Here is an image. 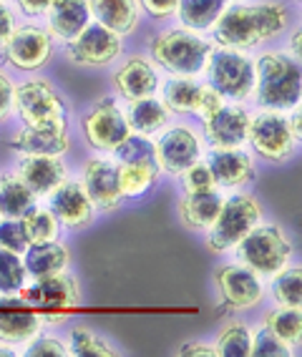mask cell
I'll use <instances>...</instances> for the list:
<instances>
[{"label": "cell", "mask_w": 302, "mask_h": 357, "mask_svg": "<svg viewBox=\"0 0 302 357\" xmlns=\"http://www.w3.org/2000/svg\"><path fill=\"white\" fill-rule=\"evenodd\" d=\"M48 197H51L48 209L53 211V217L58 219V224H63L66 229L78 231L91 227L96 209L91 204V199L81 181H68L66 178L63 184L56 186Z\"/></svg>", "instance_id": "cell-16"}, {"label": "cell", "mask_w": 302, "mask_h": 357, "mask_svg": "<svg viewBox=\"0 0 302 357\" xmlns=\"http://www.w3.org/2000/svg\"><path fill=\"white\" fill-rule=\"evenodd\" d=\"M91 18L116 36H131L139 28L142 6L139 0H89Z\"/></svg>", "instance_id": "cell-23"}, {"label": "cell", "mask_w": 302, "mask_h": 357, "mask_svg": "<svg viewBox=\"0 0 302 357\" xmlns=\"http://www.w3.org/2000/svg\"><path fill=\"white\" fill-rule=\"evenodd\" d=\"M36 206V194L20 181L18 174H0V214L20 219Z\"/></svg>", "instance_id": "cell-30"}, {"label": "cell", "mask_w": 302, "mask_h": 357, "mask_svg": "<svg viewBox=\"0 0 302 357\" xmlns=\"http://www.w3.org/2000/svg\"><path fill=\"white\" fill-rule=\"evenodd\" d=\"M81 128L91 146L98 151L114 153L116 146L121 144L126 136L131 134L126 114L119 109V103L114 98H101V101L81 119Z\"/></svg>", "instance_id": "cell-11"}, {"label": "cell", "mask_w": 302, "mask_h": 357, "mask_svg": "<svg viewBox=\"0 0 302 357\" xmlns=\"http://www.w3.org/2000/svg\"><path fill=\"white\" fill-rule=\"evenodd\" d=\"M262 222V206L252 194H232L229 199L222 202L217 219L209 227V236H206V247L212 249L214 255L229 252L237 247L247 234H250L257 224Z\"/></svg>", "instance_id": "cell-4"}, {"label": "cell", "mask_w": 302, "mask_h": 357, "mask_svg": "<svg viewBox=\"0 0 302 357\" xmlns=\"http://www.w3.org/2000/svg\"><path fill=\"white\" fill-rule=\"evenodd\" d=\"M250 355H255V357H289L292 355V347H287L282 340H277L270 330H264L262 327V330L252 337Z\"/></svg>", "instance_id": "cell-41"}, {"label": "cell", "mask_w": 302, "mask_h": 357, "mask_svg": "<svg viewBox=\"0 0 302 357\" xmlns=\"http://www.w3.org/2000/svg\"><path fill=\"white\" fill-rule=\"evenodd\" d=\"M15 109V86L13 81L0 70V121Z\"/></svg>", "instance_id": "cell-43"}, {"label": "cell", "mask_w": 302, "mask_h": 357, "mask_svg": "<svg viewBox=\"0 0 302 357\" xmlns=\"http://www.w3.org/2000/svg\"><path fill=\"white\" fill-rule=\"evenodd\" d=\"M225 103V98L219 96L217 91L212 89V86H204V91H202V101H199V109H197V114L202 116V119H206L209 114H214V111L219 109Z\"/></svg>", "instance_id": "cell-45"}, {"label": "cell", "mask_w": 302, "mask_h": 357, "mask_svg": "<svg viewBox=\"0 0 302 357\" xmlns=\"http://www.w3.org/2000/svg\"><path fill=\"white\" fill-rule=\"evenodd\" d=\"M217 289L222 305L232 312H245L262 302V280L245 264H225L217 269Z\"/></svg>", "instance_id": "cell-12"}, {"label": "cell", "mask_w": 302, "mask_h": 357, "mask_svg": "<svg viewBox=\"0 0 302 357\" xmlns=\"http://www.w3.org/2000/svg\"><path fill=\"white\" fill-rule=\"evenodd\" d=\"M45 18H48V36L68 43L91 23L89 0H53L45 10Z\"/></svg>", "instance_id": "cell-20"}, {"label": "cell", "mask_w": 302, "mask_h": 357, "mask_svg": "<svg viewBox=\"0 0 302 357\" xmlns=\"http://www.w3.org/2000/svg\"><path fill=\"white\" fill-rule=\"evenodd\" d=\"M40 314L28 302L0 300V342L6 344H23L40 332Z\"/></svg>", "instance_id": "cell-19"}, {"label": "cell", "mask_w": 302, "mask_h": 357, "mask_svg": "<svg viewBox=\"0 0 302 357\" xmlns=\"http://www.w3.org/2000/svg\"><path fill=\"white\" fill-rule=\"evenodd\" d=\"M116 159L119 164H156V149L149 141V136L129 134L116 146Z\"/></svg>", "instance_id": "cell-37"}, {"label": "cell", "mask_w": 302, "mask_h": 357, "mask_svg": "<svg viewBox=\"0 0 302 357\" xmlns=\"http://www.w3.org/2000/svg\"><path fill=\"white\" fill-rule=\"evenodd\" d=\"M126 121H129L131 134L154 136L156 131H161V128L167 126L169 111L161 101H156L154 96H149V98H142V101L129 103Z\"/></svg>", "instance_id": "cell-28"}, {"label": "cell", "mask_w": 302, "mask_h": 357, "mask_svg": "<svg viewBox=\"0 0 302 357\" xmlns=\"http://www.w3.org/2000/svg\"><path fill=\"white\" fill-rule=\"evenodd\" d=\"M250 114L242 106L222 103L204 119V136L214 149H239L247 141Z\"/></svg>", "instance_id": "cell-17"}, {"label": "cell", "mask_w": 302, "mask_h": 357, "mask_svg": "<svg viewBox=\"0 0 302 357\" xmlns=\"http://www.w3.org/2000/svg\"><path fill=\"white\" fill-rule=\"evenodd\" d=\"M225 8H227V0H179L176 15H179L181 26L199 33V31H212Z\"/></svg>", "instance_id": "cell-29"}, {"label": "cell", "mask_w": 302, "mask_h": 357, "mask_svg": "<svg viewBox=\"0 0 302 357\" xmlns=\"http://www.w3.org/2000/svg\"><path fill=\"white\" fill-rule=\"evenodd\" d=\"M292 3H300V0H292Z\"/></svg>", "instance_id": "cell-52"}, {"label": "cell", "mask_w": 302, "mask_h": 357, "mask_svg": "<svg viewBox=\"0 0 302 357\" xmlns=\"http://www.w3.org/2000/svg\"><path fill=\"white\" fill-rule=\"evenodd\" d=\"M247 141L252 149L262 156L264 161L272 164H285L292 159L297 149V136L289 128V119L275 109H264L259 114L250 116V126H247Z\"/></svg>", "instance_id": "cell-8"}, {"label": "cell", "mask_w": 302, "mask_h": 357, "mask_svg": "<svg viewBox=\"0 0 302 357\" xmlns=\"http://www.w3.org/2000/svg\"><path fill=\"white\" fill-rule=\"evenodd\" d=\"M275 300L282 307H300L302 305V269L300 267H282L275 275L272 284Z\"/></svg>", "instance_id": "cell-36"}, {"label": "cell", "mask_w": 302, "mask_h": 357, "mask_svg": "<svg viewBox=\"0 0 302 357\" xmlns=\"http://www.w3.org/2000/svg\"><path fill=\"white\" fill-rule=\"evenodd\" d=\"M15 3L28 18H38V15H45V10H48L53 0H15Z\"/></svg>", "instance_id": "cell-48"}, {"label": "cell", "mask_w": 302, "mask_h": 357, "mask_svg": "<svg viewBox=\"0 0 302 357\" xmlns=\"http://www.w3.org/2000/svg\"><path fill=\"white\" fill-rule=\"evenodd\" d=\"M206 78L209 86L222 98L232 101H245L255 91V63L245 56V51L212 45V53L206 58Z\"/></svg>", "instance_id": "cell-6"}, {"label": "cell", "mask_w": 302, "mask_h": 357, "mask_svg": "<svg viewBox=\"0 0 302 357\" xmlns=\"http://www.w3.org/2000/svg\"><path fill=\"white\" fill-rule=\"evenodd\" d=\"M68 261H71V252L56 239L28 244V249L23 252V267H26V275H31L33 280H43V277L63 272Z\"/></svg>", "instance_id": "cell-25"}, {"label": "cell", "mask_w": 302, "mask_h": 357, "mask_svg": "<svg viewBox=\"0 0 302 357\" xmlns=\"http://www.w3.org/2000/svg\"><path fill=\"white\" fill-rule=\"evenodd\" d=\"M81 184L89 194L91 204L98 211H116L121 206L123 194L119 186V164L109 159H89L81 174Z\"/></svg>", "instance_id": "cell-15"}, {"label": "cell", "mask_w": 302, "mask_h": 357, "mask_svg": "<svg viewBox=\"0 0 302 357\" xmlns=\"http://www.w3.org/2000/svg\"><path fill=\"white\" fill-rule=\"evenodd\" d=\"M18 176L36 197H48L66 181V166L61 156H23L18 164Z\"/></svg>", "instance_id": "cell-22"}, {"label": "cell", "mask_w": 302, "mask_h": 357, "mask_svg": "<svg viewBox=\"0 0 302 357\" xmlns=\"http://www.w3.org/2000/svg\"><path fill=\"white\" fill-rule=\"evenodd\" d=\"M26 277L28 275L20 255H13V252L0 247V292L18 294L20 287L26 284Z\"/></svg>", "instance_id": "cell-38"}, {"label": "cell", "mask_w": 302, "mask_h": 357, "mask_svg": "<svg viewBox=\"0 0 302 357\" xmlns=\"http://www.w3.org/2000/svg\"><path fill=\"white\" fill-rule=\"evenodd\" d=\"M114 89L123 101H142L159 91V76L154 63L144 56H131L114 73Z\"/></svg>", "instance_id": "cell-18"}, {"label": "cell", "mask_w": 302, "mask_h": 357, "mask_svg": "<svg viewBox=\"0 0 302 357\" xmlns=\"http://www.w3.org/2000/svg\"><path fill=\"white\" fill-rule=\"evenodd\" d=\"M264 330H270L277 340H282L287 347L300 344L302 340V314L300 307H277L264 314Z\"/></svg>", "instance_id": "cell-31"}, {"label": "cell", "mask_w": 302, "mask_h": 357, "mask_svg": "<svg viewBox=\"0 0 302 357\" xmlns=\"http://www.w3.org/2000/svg\"><path fill=\"white\" fill-rule=\"evenodd\" d=\"M204 86L192 76H172L161 89V103L172 114H197Z\"/></svg>", "instance_id": "cell-27"}, {"label": "cell", "mask_w": 302, "mask_h": 357, "mask_svg": "<svg viewBox=\"0 0 302 357\" xmlns=\"http://www.w3.org/2000/svg\"><path fill=\"white\" fill-rule=\"evenodd\" d=\"M20 300L36 310L38 314L48 319H61L68 312H73L81 302V287L73 275H58L36 280L33 284H23L20 287Z\"/></svg>", "instance_id": "cell-9"}, {"label": "cell", "mask_w": 302, "mask_h": 357, "mask_svg": "<svg viewBox=\"0 0 302 357\" xmlns=\"http://www.w3.org/2000/svg\"><path fill=\"white\" fill-rule=\"evenodd\" d=\"M225 199L219 197L217 189L212 192H184L179 199V219L192 231H206L217 219Z\"/></svg>", "instance_id": "cell-26"}, {"label": "cell", "mask_w": 302, "mask_h": 357, "mask_svg": "<svg viewBox=\"0 0 302 357\" xmlns=\"http://www.w3.org/2000/svg\"><path fill=\"white\" fill-rule=\"evenodd\" d=\"M139 6H142L151 18H169L172 13H176L179 0H139Z\"/></svg>", "instance_id": "cell-44"}, {"label": "cell", "mask_w": 302, "mask_h": 357, "mask_svg": "<svg viewBox=\"0 0 302 357\" xmlns=\"http://www.w3.org/2000/svg\"><path fill=\"white\" fill-rule=\"evenodd\" d=\"M28 234L23 229V222L15 217H0V247L13 252V255H23L28 249Z\"/></svg>", "instance_id": "cell-39"}, {"label": "cell", "mask_w": 302, "mask_h": 357, "mask_svg": "<svg viewBox=\"0 0 302 357\" xmlns=\"http://www.w3.org/2000/svg\"><path fill=\"white\" fill-rule=\"evenodd\" d=\"M23 229L28 234V242L36 244V242H51L58 236V219L53 217L51 209H38V206H33L28 209L23 217Z\"/></svg>", "instance_id": "cell-35"}, {"label": "cell", "mask_w": 302, "mask_h": 357, "mask_svg": "<svg viewBox=\"0 0 302 357\" xmlns=\"http://www.w3.org/2000/svg\"><path fill=\"white\" fill-rule=\"evenodd\" d=\"M123 43L121 36L111 33L101 23H89L76 38L66 43V58L76 66H89V68H103V66L114 63L121 56Z\"/></svg>", "instance_id": "cell-10"}, {"label": "cell", "mask_w": 302, "mask_h": 357, "mask_svg": "<svg viewBox=\"0 0 302 357\" xmlns=\"http://www.w3.org/2000/svg\"><path fill=\"white\" fill-rule=\"evenodd\" d=\"M68 352L78 357H111L116 355V350L111 347L101 335L91 330V327L76 325L68 335Z\"/></svg>", "instance_id": "cell-34"}, {"label": "cell", "mask_w": 302, "mask_h": 357, "mask_svg": "<svg viewBox=\"0 0 302 357\" xmlns=\"http://www.w3.org/2000/svg\"><path fill=\"white\" fill-rule=\"evenodd\" d=\"M212 176L217 186H227V189H239V186L250 184L255 178V164L252 156L245 153L242 149H214L206 159Z\"/></svg>", "instance_id": "cell-21"}, {"label": "cell", "mask_w": 302, "mask_h": 357, "mask_svg": "<svg viewBox=\"0 0 302 357\" xmlns=\"http://www.w3.org/2000/svg\"><path fill=\"white\" fill-rule=\"evenodd\" d=\"M154 63L172 73V76H199L212 53V43L204 40L199 33L189 28H172L161 31L149 43Z\"/></svg>", "instance_id": "cell-3"}, {"label": "cell", "mask_w": 302, "mask_h": 357, "mask_svg": "<svg viewBox=\"0 0 302 357\" xmlns=\"http://www.w3.org/2000/svg\"><path fill=\"white\" fill-rule=\"evenodd\" d=\"M28 347H26V355L28 357H66L71 355L68 347H66L56 335H36V337L28 340Z\"/></svg>", "instance_id": "cell-42"}, {"label": "cell", "mask_w": 302, "mask_h": 357, "mask_svg": "<svg viewBox=\"0 0 302 357\" xmlns=\"http://www.w3.org/2000/svg\"><path fill=\"white\" fill-rule=\"evenodd\" d=\"M159 164H119V186L123 199L146 194L156 184Z\"/></svg>", "instance_id": "cell-32"}, {"label": "cell", "mask_w": 302, "mask_h": 357, "mask_svg": "<svg viewBox=\"0 0 302 357\" xmlns=\"http://www.w3.org/2000/svg\"><path fill=\"white\" fill-rule=\"evenodd\" d=\"M255 91L262 109H295L302 93L300 61L285 53H262L255 61Z\"/></svg>", "instance_id": "cell-2"}, {"label": "cell", "mask_w": 302, "mask_h": 357, "mask_svg": "<svg viewBox=\"0 0 302 357\" xmlns=\"http://www.w3.org/2000/svg\"><path fill=\"white\" fill-rule=\"evenodd\" d=\"M48 31L38 26H20L13 28V33L8 36V40L3 43L8 63L18 70H38L48 63V58L53 53V43Z\"/></svg>", "instance_id": "cell-13"}, {"label": "cell", "mask_w": 302, "mask_h": 357, "mask_svg": "<svg viewBox=\"0 0 302 357\" xmlns=\"http://www.w3.org/2000/svg\"><path fill=\"white\" fill-rule=\"evenodd\" d=\"M15 109L26 126L33 128H63L66 109L63 96L45 78H31L15 89Z\"/></svg>", "instance_id": "cell-7"}, {"label": "cell", "mask_w": 302, "mask_h": 357, "mask_svg": "<svg viewBox=\"0 0 302 357\" xmlns=\"http://www.w3.org/2000/svg\"><path fill=\"white\" fill-rule=\"evenodd\" d=\"M13 149L26 156H63L71 149L68 131L63 128H33L26 126L13 136Z\"/></svg>", "instance_id": "cell-24"}, {"label": "cell", "mask_w": 302, "mask_h": 357, "mask_svg": "<svg viewBox=\"0 0 302 357\" xmlns=\"http://www.w3.org/2000/svg\"><path fill=\"white\" fill-rule=\"evenodd\" d=\"M179 176L181 184H184V192H212V189H217V181H214L212 169L206 161H194Z\"/></svg>", "instance_id": "cell-40"}, {"label": "cell", "mask_w": 302, "mask_h": 357, "mask_svg": "<svg viewBox=\"0 0 302 357\" xmlns=\"http://www.w3.org/2000/svg\"><path fill=\"white\" fill-rule=\"evenodd\" d=\"M0 217H3V214H0Z\"/></svg>", "instance_id": "cell-53"}, {"label": "cell", "mask_w": 302, "mask_h": 357, "mask_svg": "<svg viewBox=\"0 0 302 357\" xmlns=\"http://www.w3.org/2000/svg\"><path fill=\"white\" fill-rule=\"evenodd\" d=\"M15 352L10 350V347H0V357H13Z\"/></svg>", "instance_id": "cell-51"}, {"label": "cell", "mask_w": 302, "mask_h": 357, "mask_svg": "<svg viewBox=\"0 0 302 357\" xmlns=\"http://www.w3.org/2000/svg\"><path fill=\"white\" fill-rule=\"evenodd\" d=\"M302 114H300V106H295V114H292V119H289V128H292V134L297 136V139H300L302 136Z\"/></svg>", "instance_id": "cell-49"}, {"label": "cell", "mask_w": 302, "mask_h": 357, "mask_svg": "<svg viewBox=\"0 0 302 357\" xmlns=\"http://www.w3.org/2000/svg\"><path fill=\"white\" fill-rule=\"evenodd\" d=\"M179 357H214V347L206 342H187L176 350Z\"/></svg>", "instance_id": "cell-46"}, {"label": "cell", "mask_w": 302, "mask_h": 357, "mask_svg": "<svg viewBox=\"0 0 302 357\" xmlns=\"http://www.w3.org/2000/svg\"><path fill=\"white\" fill-rule=\"evenodd\" d=\"M300 40H302V33L295 31L292 33V38H289V53H292L295 61H300Z\"/></svg>", "instance_id": "cell-50"}, {"label": "cell", "mask_w": 302, "mask_h": 357, "mask_svg": "<svg viewBox=\"0 0 302 357\" xmlns=\"http://www.w3.org/2000/svg\"><path fill=\"white\" fill-rule=\"evenodd\" d=\"M289 26V10L280 0H259V3H237L227 6L214 23V40L225 48L250 51L264 40L277 38Z\"/></svg>", "instance_id": "cell-1"}, {"label": "cell", "mask_w": 302, "mask_h": 357, "mask_svg": "<svg viewBox=\"0 0 302 357\" xmlns=\"http://www.w3.org/2000/svg\"><path fill=\"white\" fill-rule=\"evenodd\" d=\"M156 149V164L159 172L181 174L184 169L202 159V141L187 126H174L159 136L154 144Z\"/></svg>", "instance_id": "cell-14"}, {"label": "cell", "mask_w": 302, "mask_h": 357, "mask_svg": "<svg viewBox=\"0 0 302 357\" xmlns=\"http://www.w3.org/2000/svg\"><path fill=\"white\" fill-rule=\"evenodd\" d=\"M252 347V332L245 322L239 319H232L222 327V332L217 335V342H214V355L222 357H250Z\"/></svg>", "instance_id": "cell-33"}, {"label": "cell", "mask_w": 302, "mask_h": 357, "mask_svg": "<svg viewBox=\"0 0 302 357\" xmlns=\"http://www.w3.org/2000/svg\"><path fill=\"white\" fill-rule=\"evenodd\" d=\"M234 249L239 261L259 277H275L292 257V244L280 224L259 222Z\"/></svg>", "instance_id": "cell-5"}, {"label": "cell", "mask_w": 302, "mask_h": 357, "mask_svg": "<svg viewBox=\"0 0 302 357\" xmlns=\"http://www.w3.org/2000/svg\"><path fill=\"white\" fill-rule=\"evenodd\" d=\"M15 28V18H13V10L0 0V48H3V43L8 40V36L13 33Z\"/></svg>", "instance_id": "cell-47"}]
</instances>
